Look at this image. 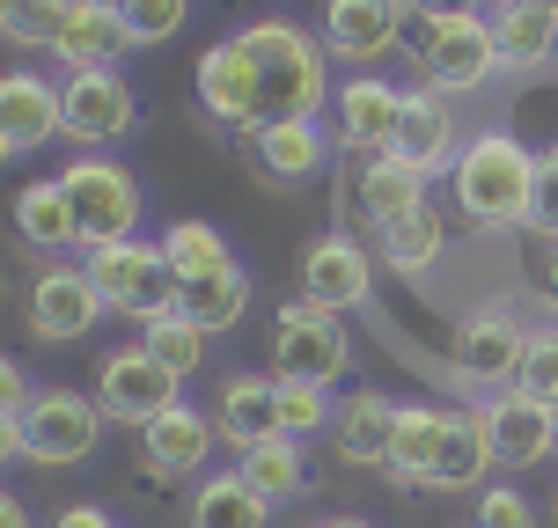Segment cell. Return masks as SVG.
I'll return each mask as SVG.
<instances>
[{
  "instance_id": "6da1fadb",
  "label": "cell",
  "mask_w": 558,
  "mask_h": 528,
  "mask_svg": "<svg viewBox=\"0 0 558 528\" xmlns=\"http://www.w3.org/2000/svg\"><path fill=\"white\" fill-rule=\"evenodd\" d=\"M235 45H243V59H251V74H257V133H272V125H316V111L338 96L331 66H324V37H308L302 23L265 15V23L235 29Z\"/></svg>"
},
{
  "instance_id": "7a4b0ae2",
  "label": "cell",
  "mask_w": 558,
  "mask_h": 528,
  "mask_svg": "<svg viewBox=\"0 0 558 528\" xmlns=\"http://www.w3.org/2000/svg\"><path fill=\"white\" fill-rule=\"evenodd\" d=\"M456 184V213L485 235L500 228H530V192H536V155L514 133H477L463 139V155L448 169Z\"/></svg>"
},
{
  "instance_id": "3957f363",
  "label": "cell",
  "mask_w": 558,
  "mask_h": 528,
  "mask_svg": "<svg viewBox=\"0 0 558 528\" xmlns=\"http://www.w3.org/2000/svg\"><path fill=\"white\" fill-rule=\"evenodd\" d=\"M104 426H111V418H104L96 396L52 382V390L29 396V412L15 418V426H0V455H23V463H45V470H66V463H88V455H96Z\"/></svg>"
},
{
  "instance_id": "277c9868",
  "label": "cell",
  "mask_w": 558,
  "mask_h": 528,
  "mask_svg": "<svg viewBox=\"0 0 558 528\" xmlns=\"http://www.w3.org/2000/svg\"><path fill=\"white\" fill-rule=\"evenodd\" d=\"M412 52H418V82L441 88V96H471L493 74H507L493 15H434V23H418Z\"/></svg>"
},
{
  "instance_id": "5b68a950",
  "label": "cell",
  "mask_w": 558,
  "mask_h": 528,
  "mask_svg": "<svg viewBox=\"0 0 558 528\" xmlns=\"http://www.w3.org/2000/svg\"><path fill=\"white\" fill-rule=\"evenodd\" d=\"M522 353H530V331L507 308H477L448 337V374L471 390V404H493V396H507L522 382Z\"/></svg>"
},
{
  "instance_id": "8992f818",
  "label": "cell",
  "mask_w": 558,
  "mask_h": 528,
  "mask_svg": "<svg viewBox=\"0 0 558 528\" xmlns=\"http://www.w3.org/2000/svg\"><path fill=\"white\" fill-rule=\"evenodd\" d=\"M88 279H96V294H104V308H118V316H133V323H155V316H169L177 308V265H169L162 243H104V250L82 257Z\"/></svg>"
},
{
  "instance_id": "52a82bcc",
  "label": "cell",
  "mask_w": 558,
  "mask_h": 528,
  "mask_svg": "<svg viewBox=\"0 0 558 528\" xmlns=\"http://www.w3.org/2000/svg\"><path fill=\"white\" fill-rule=\"evenodd\" d=\"M59 192H66V206H74L88 250H104V243H133V235H140V184L111 162V155H82V162H66V169H59Z\"/></svg>"
},
{
  "instance_id": "ba28073f",
  "label": "cell",
  "mask_w": 558,
  "mask_h": 528,
  "mask_svg": "<svg viewBox=\"0 0 558 528\" xmlns=\"http://www.w3.org/2000/svg\"><path fill=\"white\" fill-rule=\"evenodd\" d=\"M96 404L111 426H155L162 412L184 404V374H169L147 345H118L96 360Z\"/></svg>"
},
{
  "instance_id": "9c48e42d",
  "label": "cell",
  "mask_w": 558,
  "mask_h": 528,
  "mask_svg": "<svg viewBox=\"0 0 558 528\" xmlns=\"http://www.w3.org/2000/svg\"><path fill=\"white\" fill-rule=\"evenodd\" d=\"M272 360L287 382H316V390H331L338 374H345V360H353V337H345V323H338L331 308L316 302H287L272 323Z\"/></svg>"
},
{
  "instance_id": "30bf717a",
  "label": "cell",
  "mask_w": 558,
  "mask_h": 528,
  "mask_svg": "<svg viewBox=\"0 0 558 528\" xmlns=\"http://www.w3.org/2000/svg\"><path fill=\"white\" fill-rule=\"evenodd\" d=\"M104 316H111V308L96 294L88 265H45V272L29 279V331L45 337V345H74V337H88Z\"/></svg>"
},
{
  "instance_id": "8fae6325",
  "label": "cell",
  "mask_w": 558,
  "mask_h": 528,
  "mask_svg": "<svg viewBox=\"0 0 558 528\" xmlns=\"http://www.w3.org/2000/svg\"><path fill=\"white\" fill-rule=\"evenodd\" d=\"M397 162H412L426 184L434 176H448L456 169V155H463V125H456V111H448L441 88H404V118H397Z\"/></svg>"
},
{
  "instance_id": "7c38bea8",
  "label": "cell",
  "mask_w": 558,
  "mask_h": 528,
  "mask_svg": "<svg viewBox=\"0 0 558 528\" xmlns=\"http://www.w3.org/2000/svg\"><path fill=\"white\" fill-rule=\"evenodd\" d=\"M367 294H375V257L353 235H316L302 250V302L345 316V308H367Z\"/></svg>"
},
{
  "instance_id": "4fadbf2b",
  "label": "cell",
  "mask_w": 558,
  "mask_h": 528,
  "mask_svg": "<svg viewBox=\"0 0 558 528\" xmlns=\"http://www.w3.org/2000/svg\"><path fill=\"white\" fill-rule=\"evenodd\" d=\"M404 15H412V0H324V52L367 66V59L397 52Z\"/></svg>"
},
{
  "instance_id": "5bb4252c",
  "label": "cell",
  "mask_w": 558,
  "mask_h": 528,
  "mask_svg": "<svg viewBox=\"0 0 558 528\" xmlns=\"http://www.w3.org/2000/svg\"><path fill=\"white\" fill-rule=\"evenodd\" d=\"M338 111V139L353 147V155H390L397 147V118H404V88H390L383 74H353V82L331 96Z\"/></svg>"
},
{
  "instance_id": "9a60e30c",
  "label": "cell",
  "mask_w": 558,
  "mask_h": 528,
  "mask_svg": "<svg viewBox=\"0 0 558 528\" xmlns=\"http://www.w3.org/2000/svg\"><path fill=\"white\" fill-rule=\"evenodd\" d=\"M214 441H221L214 412L177 404V412H162L155 426H140V463H147L155 477H198L206 463H214Z\"/></svg>"
},
{
  "instance_id": "2e32d148",
  "label": "cell",
  "mask_w": 558,
  "mask_h": 528,
  "mask_svg": "<svg viewBox=\"0 0 558 528\" xmlns=\"http://www.w3.org/2000/svg\"><path fill=\"white\" fill-rule=\"evenodd\" d=\"M59 133H66V88H52L45 74H8V88H0V147L37 155Z\"/></svg>"
},
{
  "instance_id": "e0dca14e",
  "label": "cell",
  "mask_w": 558,
  "mask_h": 528,
  "mask_svg": "<svg viewBox=\"0 0 558 528\" xmlns=\"http://www.w3.org/2000/svg\"><path fill=\"white\" fill-rule=\"evenodd\" d=\"M397 418H404V404H397V396H383V390H353L345 404H338V418H331L338 463H353V470H390Z\"/></svg>"
},
{
  "instance_id": "ac0fdd59",
  "label": "cell",
  "mask_w": 558,
  "mask_h": 528,
  "mask_svg": "<svg viewBox=\"0 0 558 528\" xmlns=\"http://www.w3.org/2000/svg\"><path fill=\"white\" fill-rule=\"evenodd\" d=\"M125 133H133V88H125V74H111V66L74 74V82H66V139L111 147V139H125Z\"/></svg>"
},
{
  "instance_id": "d6986e66",
  "label": "cell",
  "mask_w": 558,
  "mask_h": 528,
  "mask_svg": "<svg viewBox=\"0 0 558 528\" xmlns=\"http://www.w3.org/2000/svg\"><path fill=\"white\" fill-rule=\"evenodd\" d=\"M485 470H500L485 404H448V441H441V463L426 477V492H485V484H477Z\"/></svg>"
},
{
  "instance_id": "ffe728a7",
  "label": "cell",
  "mask_w": 558,
  "mask_h": 528,
  "mask_svg": "<svg viewBox=\"0 0 558 528\" xmlns=\"http://www.w3.org/2000/svg\"><path fill=\"white\" fill-rule=\"evenodd\" d=\"M198 111L221 118V125L257 133V74H251V59H243L235 37H221L214 52L198 59Z\"/></svg>"
},
{
  "instance_id": "44dd1931",
  "label": "cell",
  "mask_w": 558,
  "mask_h": 528,
  "mask_svg": "<svg viewBox=\"0 0 558 528\" xmlns=\"http://www.w3.org/2000/svg\"><path fill=\"white\" fill-rule=\"evenodd\" d=\"M214 426H221V441L235 455L272 441L279 433V374H228L221 396H214Z\"/></svg>"
},
{
  "instance_id": "7402d4cb",
  "label": "cell",
  "mask_w": 558,
  "mask_h": 528,
  "mask_svg": "<svg viewBox=\"0 0 558 528\" xmlns=\"http://www.w3.org/2000/svg\"><path fill=\"white\" fill-rule=\"evenodd\" d=\"M485 418H493V455H500V470H536L558 447V418L544 412V404H530V396H514V390L493 396Z\"/></svg>"
},
{
  "instance_id": "603a6c76",
  "label": "cell",
  "mask_w": 558,
  "mask_h": 528,
  "mask_svg": "<svg viewBox=\"0 0 558 528\" xmlns=\"http://www.w3.org/2000/svg\"><path fill=\"white\" fill-rule=\"evenodd\" d=\"M125 45H133V29H125V8H118V0H74V23L59 37V59H66L74 74L118 66Z\"/></svg>"
},
{
  "instance_id": "cb8c5ba5",
  "label": "cell",
  "mask_w": 558,
  "mask_h": 528,
  "mask_svg": "<svg viewBox=\"0 0 558 528\" xmlns=\"http://www.w3.org/2000/svg\"><path fill=\"white\" fill-rule=\"evenodd\" d=\"M243 308H251V272H243V265L177 279V316H184V323H198L206 337L235 331V323H243Z\"/></svg>"
},
{
  "instance_id": "d4e9b609",
  "label": "cell",
  "mask_w": 558,
  "mask_h": 528,
  "mask_svg": "<svg viewBox=\"0 0 558 528\" xmlns=\"http://www.w3.org/2000/svg\"><path fill=\"white\" fill-rule=\"evenodd\" d=\"M375 250H383V265H390L397 279H426V272L448 257V221H441V206L426 198L418 213H404V221H390V228H375Z\"/></svg>"
},
{
  "instance_id": "484cf974",
  "label": "cell",
  "mask_w": 558,
  "mask_h": 528,
  "mask_svg": "<svg viewBox=\"0 0 558 528\" xmlns=\"http://www.w3.org/2000/svg\"><path fill=\"white\" fill-rule=\"evenodd\" d=\"M15 235H23L29 250H88L82 243V221H74V206H66V192H59V176H45V184H23V198H15Z\"/></svg>"
},
{
  "instance_id": "4316f807",
  "label": "cell",
  "mask_w": 558,
  "mask_h": 528,
  "mask_svg": "<svg viewBox=\"0 0 558 528\" xmlns=\"http://www.w3.org/2000/svg\"><path fill=\"white\" fill-rule=\"evenodd\" d=\"M361 221L367 228H390V221H404V213H418L426 206V176H418L412 162H397V155H375V162L361 169Z\"/></svg>"
},
{
  "instance_id": "83f0119b",
  "label": "cell",
  "mask_w": 558,
  "mask_h": 528,
  "mask_svg": "<svg viewBox=\"0 0 558 528\" xmlns=\"http://www.w3.org/2000/svg\"><path fill=\"white\" fill-rule=\"evenodd\" d=\"M265 521H272V500L251 492L243 470H221V477H206V484L192 492V521L184 528H265Z\"/></svg>"
},
{
  "instance_id": "f1b7e54d",
  "label": "cell",
  "mask_w": 558,
  "mask_h": 528,
  "mask_svg": "<svg viewBox=\"0 0 558 528\" xmlns=\"http://www.w3.org/2000/svg\"><path fill=\"white\" fill-rule=\"evenodd\" d=\"M441 441H448V404H404L397 447H390V477L397 484H426L434 463H441Z\"/></svg>"
},
{
  "instance_id": "f546056e",
  "label": "cell",
  "mask_w": 558,
  "mask_h": 528,
  "mask_svg": "<svg viewBox=\"0 0 558 528\" xmlns=\"http://www.w3.org/2000/svg\"><path fill=\"white\" fill-rule=\"evenodd\" d=\"M493 37H500L507 66H544L558 52V15L551 8H530V0H500L493 8Z\"/></svg>"
},
{
  "instance_id": "4dcf8cb0",
  "label": "cell",
  "mask_w": 558,
  "mask_h": 528,
  "mask_svg": "<svg viewBox=\"0 0 558 528\" xmlns=\"http://www.w3.org/2000/svg\"><path fill=\"white\" fill-rule=\"evenodd\" d=\"M235 470L251 477V492H265V500H294V492H308V455L302 441H287V433H272V441H257L235 455Z\"/></svg>"
},
{
  "instance_id": "1f68e13d",
  "label": "cell",
  "mask_w": 558,
  "mask_h": 528,
  "mask_svg": "<svg viewBox=\"0 0 558 528\" xmlns=\"http://www.w3.org/2000/svg\"><path fill=\"white\" fill-rule=\"evenodd\" d=\"M257 169L272 184H308L324 169V133L316 125H272V133H257Z\"/></svg>"
},
{
  "instance_id": "d6a6232c",
  "label": "cell",
  "mask_w": 558,
  "mask_h": 528,
  "mask_svg": "<svg viewBox=\"0 0 558 528\" xmlns=\"http://www.w3.org/2000/svg\"><path fill=\"white\" fill-rule=\"evenodd\" d=\"M66 23H74V0H0V29L23 52H59Z\"/></svg>"
},
{
  "instance_id": "836d02e7",
  "label": "cell",
  "mask_w": 558,
  "mask_h": 528,
  "mask_svg": "<svg viewBox=\"0 0 558 528\" xmlns=\"http://www.w3.org/2000/svg\"><path fill=\"white\" fill-rule=\"evenodd\" d=\"M140 345H147V353H155V360H162L169 374H198V367H206V345H214V337L198 331V323H184V316L169 308V316H155V323H140Z\"/></svg>"
},
{
  "instance_id": "e575fe53",
  "label": "cell",
  "mask_w": 558,
  "mask_h": 528,
  "mask_svg": "<svg viewBox=\"0 0 558 528\" xmlns=\"http://www.w3.org/2000/svg\"><path fill=\"white\" fill-rule=\"evenodd\" d=\"M162 250H169V265H177V279H198V272H221V265H235L214 221H177V228L162 235Z\"/></svg>"
},
{
  "instance_id": "d590c367",
  "label": "cell",
  "mask_w": 558,
  "mask_h": 528,
  "mask_svg": "<svg viewBox=\"0 0 558 528\" xmlns=\"http://www.w3.org/2000/svg\"><path fill=\"white\" fill-rule=\"evenodd\" d=\"M331 418H338L331 390H316V382H287V374H279V433H287V441H308V433H324Z\"/></svg>"
},
{
  "instance_id": "8d00e7d4",
  "label": "cell",
  "mask_w": 558,
  "mask_h": 528,
  "mask_svg": "<svg viewBox=\"0 0 558 528\" xmlns=\"http://www.w3.org/2000/svg\"><path fill=\"white\" fill-rule=\"evenodd\" d=\"M514 396H530V404H544V412L558 404V323L530 331V353H522V382H514Z\"/></svg>"
},
{
  "instance_id": "74e56055",
  "label": "cell",
  "mask_w": 558,
  "mask_h": 528,
  "mask_svg": "<svg viewBox=\"0 0 558 528\" xmlns=\"http://www.w3.org/2000/svg\"><path fill=\"white\" fill-rule=\"evenodd\" d=\"M125 8V29H133V45H169L184 15H192V0H118Z\"/></svg>"
},
{
  "instance_id": "f35d334b",
  "label": "cell",
  "mask_w": 558,
  "mask_h": 528,
  "mask_svg": "<svg viewBox=\"0 0 558 528\" xmlns=\"http://www.w3.org/2000/svg\"><path fill=\"white\" fill-rule=\"evenodd\" d=\"M477 528H536V506L514 484H485L477 492Z\"/></svg>"
},
{
  "instance_id": "ab89813d",
  "label": "cell",
  "mask_w": 558,
  "mask_h": 528,
  "mask_svg": "<svg viewBox=\"0 0 558 528\" xmlns=\"http://www.w3.org/2000/svg\"><path fill=\"white\" fill-rule=\"evenodd\" d=\"M530 235H551L558 243V147L536 155V192H530Z\"/></svg>"
},
{
  "instance_id": "60d3db41",
  "label": "cell",
  "mask_w": 558,
  "mask_h": 528,
  "mask_svg": "<svg viewBox=\"0 0 558 528\" xmlns=\"http://www.w3.org/2000/svg\"><path fill=\"white\" fill-rule=\"evenodd\" d=\"M530 286H536V302H551V316H558V243L551 235H530Z\"/></svg>"
},
{
  "instance_id": "b9f144b4",
  "label": "cell",
  "mask_w": 558,
  "mask_h": 528,
  "mask_svg": "<svg viewBox=\"0 0 558 528\" xmlns=\"http://www.w3.org/2000/svg\"><path fill=\"white\" fill-rule=\"evenodd\" d=\"M29 396H37V390H29V374L8 360V367H0V426H15V418L29 412Z\"/></svg>"
},
{
  "instance_id": "7bdbcfd3",
  "label": "cell",
  "mask_w": 558,
  "mask_h": 528,
  "mask_svg": "<svg viewBox=\"0 0 558 528\" xmlns=\"http://www.w3.org/2000/svg\"><path fill=\"white\" fill-rule=\"evenodd\" d=\"M52 528H118L104 506H59V521Z\"/></svg>"
},
{
  "instance_id": "ee69618b",
  "label": "cell",
  "mask_w": 558,
  "mask_h": 528,
  "mask_svg": "<svg viewBox=\"0 0 558 528\" xmlns=\"http://www.w3.org/2000/svg\"><path fill=\"white\" fill-rule=\"evenodd\" d=\"M418 8V23H434V15H477L485 0H412Z\"/></svg>"
},
{
  "instance_id": "f6af8a7d",
  "label": "cell",
  "mask_w": 558,
  "mask_h": 528,
  "mask_svg": "<svg viewBox=\"0 0 558 528\" xmlns=\"http://www.w3.org/2000/svg\"><path fill=\"white\" fill-rule=\"evenodd\" d=\"M0 528H29V506L23 500H0Z\"/></svg>"
},
{
  "instance_id": "bcb514c9",
  "label": "cell",
  "mask_w": 558,
  "mask_h": 528,
  "mask_svg": "<svg viewBox=\"0 0 558 528\" xmlns=\"http://www.w3.org/2000/svg\"><path fill=\"white\" fill-rule=\"evenodd\" d=\"M324 528H375V521H361V514H331Z\"/></svg>"
},
{
  "instance_id": "7dc6e473",
  "label": "cell",
  "mask_w": 558,
  "mask_h": 528,
  "mask_svg": "<svg viewBox=\"0 0 558 528\" xmlns=\"http://www.w3.org/2000/svg\"><path fill=\"white\" fill-rule=\"evenodd\" d=\"M530 8H551V15H558V0H530Z\"/></svg>"
},
{
  "instance_id": "c3c4849f",
  "label": "cell",
  "mask_w": 558,
  "mask_h": 528,
  "mask_svg": "<svg viewBox=\"0 0 558 528\" xmlns=\"http://www.w3.org/2000/svg\"><path fill=\"white\" fill-rule=\"evenodd\" d=\"M551 528H558V492H551Z\"/></svg>"
},
{
  "instance_id": "681fc988",
  "label": "cell",
  "mask_w": 558,
  "mask_h": 528,
  "mask_svg": "<svg viewBox=\"0 0 558 528\" xmlns=\"http://www.w3.org/2000/svg\"><path fill=\"white\" fill-rule=\"evenodd\" d=\"M551 418H558V404H551Z\"/></svg>"
},
{
  "instance_id": "f907efd6",
  "label": "cell",
  "mask_w": 558,
  "mask_h": 528,
  "mask_svg": "<svg viewBox=\"0 0 558 528\" xmlns=\"http://www.w3.org/2000/svg\"><path fill=\"white\" fill-rule=\"evenodd\" d=\"M471 528H477V521H471Z\"/></svg>"
}]
</instances>
